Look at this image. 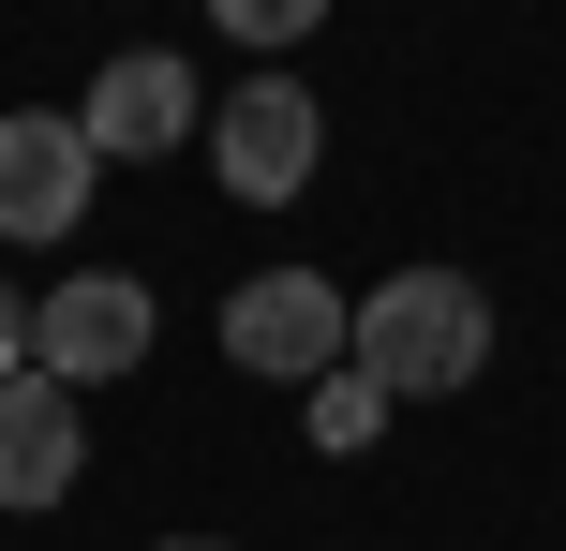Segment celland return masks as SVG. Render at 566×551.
<instances>
[{
  "label": "cell",
  "instance_id": "obj_1",
  "mask_svg": "<svg viewBox=\"0 0 566 551\" xmlns=\"http://www.w3.org/2000/svg\"><path fill=\"white\" fill-rule=\"evenodd\" d=\"M358 358L388 403H448V388L492 373V284H462V268H388V284H358Z\"/></svg>",
  "mask_w": 566,
  "mask_h": 551
},
{
  "label": "cell",
  "instance_id": "obj_6",
  "mask_svg": "<svg viewBox=\"0 0 566 551\" xmlns=\"http://www.w3.org/2000/svg\"><path fill=\"white\" fill-rule=\"evenodd\" d=\"M75 135L105 149V165H165V149L209 135V89H195V60H179V45H119L105 75H90Z\"/></svg>",
  "mask_w": 566,
  "mask_h": 551
},
{
  "label": "cell",
  "instance_id": "obj_8",
  "mask_svg": "<svg viewBox=\"0 0 566 551\" xmlns=\"http://www.w3.org/2000/svg\"><path fill=\"white\" fill-rule=\"evenodd\" d=\"M298 417H313V447H328V463H358V447L388 433L402 403H388V388L358 373V358H343V373H313V388H298Z\"/></svg>",
  "mask_w": 566,
  "mask_h": 551
},
{
  "label": "cell",
  "instance_id": "obj_5",
  "mask_svg": "<svg viewBox=\"0 0 566 551\" xmlns=\"http://www.w3.org/2000/svg\"><path fill=\"white\" fill-rule=\"evenodd\" d=\"M90 179H105V149L75 135V105H15L0 119V239L15 254H45V239L90 224Z\"/></svg>",
  "mask_w": 566,
  "mask_h": 551
},
{
  "label": "cell",
  "instance_id": "obj_10",
  "mask_svg": "<svg viewBox=\"0 0 566 551\" xmlns=\"http://www.w3.org/2000/svg\"><path fill=\"white\" fill-rule=\"evenodd\" d=\"M0 373H30V298L0 284Z\"/></svg>",
  "mask_w": 566,
  "mask_h": 551
},
{
  "label": "cell",
  "instance_id": "obj_9",
  "mask_svg": "<svg viewBox=\"0 0 566 551\" xmlns=\"http://www.w3.org/2000/svg\"><path fill=\"white\" fill-rule=\"evenodd\" d=\"M209 30H224V45H313V30H328V0H209Z\"/></svg>",
  "mask_w": 566,
  "mask_h": 551
},
{
  "label": "cell",
  "instance_id": "obj_7",
  "mask_svg": "<svg viewBox=\"0 0 566 551\" xmlns=\"http://www.w3.org/2000/svg\"><path fill=\"white\" fill-rule=\"evenodd\" d=\"M75 477H90V403L60 373H0V507L30 522V507H60Z\"/></svg>",
  "mask_w": 566,
  "mask_h": 551
},
{
  "label": "cell",
  "instance_id": "obj_11",
  "mask_svg": "<svg viewBox=\"0 0 566 551\" xmlns=\"http://www.w3.org/2000/svg\"><path fill=\"white\" fill-rule=\"evenodd\" d=\"M149 551H224V537H149Z\"/></svg>",
  "mask_w": 566,
  "mask_h": 551
},
{
  "label": "cell",
  "instance_id": "obj_2",
  "mask_svg": "<svg viewBox=\"0 0 566 551\" xmlns=\"http://www.w3.org/2000/svg\"><path fill=\"white\" fill-rule=\"evenodd\" d=\"M209 165H224V194H239V209L313 194V165H328V105H313L283 60H254V75L209 105Z\"/></svg>",
  "mask_w": 566,
  "mask_h": 551
},
{
  "label": "cell",
  "instance_id": "obj_3",
  "mask_svg": "<svg viewBox=\"0 0 566 551\" xmlns=\"http://www.w3.org/2000/svg\"><path fill=\"white\" fill-rule=\"evenodd\" d=\"M149 343H165V314H149L135 268H75V284L30 298V373H60L75 403H90V388H119Z\"/></svg>",
  "mask_w": 566,
  "mask_h": 551
},
{
  "label": "cell",
  "instance_id": "obj_4",
  "mask_svg": "<svg viewBox=\"0 0 566 551\" xmlns=\"http://www.w3.org/2000/svg\"><path fill=\"white\" fill-rule=\"evenodd\" d=\"M343 343H358V298H343L328 268H254V284L224 298V358H239V373H269V388L343 373Z\"/></svg>",
  "mask_w": 566,
  "mask_h": 551
}]
</instances>
